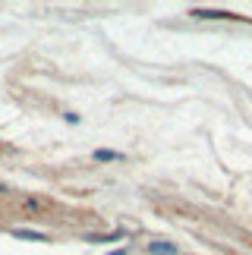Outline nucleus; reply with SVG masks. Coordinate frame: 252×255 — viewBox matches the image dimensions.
<instances>
[{
  "mask_svg": "<svg viewBox=\"0 0 252 255\" xmlns=\"http://www.w3.org/2000/svg\"><path fill=\"white\" fill-rule=\"evenodd\" d=\"M151 255H177V246L173 243H148Z\"/></svg>",
  "mask_w": 252,
  "mask_h": 255,
  "instance_id": "nucleus-1",
  "label": "nucleus"
},
{
  "mask_svg": "<svg viewBox=\"0 0 252 255\" xmlns=\"http://www.w3.org/2000/svg\"><path fill=\"white\" fill-rule=\"evenodd\" d=\"M192 16H199V19H234L230 13H221V9H192Z\"/></svg>",
  "mask_w": 252,
  "mask_h": 255,
  "instance_id": "nucleus-2",
  "label": "nucleus"
},
{
  "mask_svg": "<svg viewBox=\"0 0 252 255\" xmlns=\"http://www.w3.org/2000/svg\"><path fill=\"white\" fill-rule=\"evenodd\" d=\"M16 233V240H35V243H44V233H38V230H13Z\"/></svg>",
  "mask_w": 252,
  "mask_h": 255,
  "instance_id": "nucleus-3",
  "label": "nucleus"
},
{
  "mask_svg": "<svg viewBox=\"0 0 252 255\" xmlns=\"http://www.w3.org/2000/svg\"><path fill=\"white\" fill-rule=\"evenodd\" d=\"M95 161H123V154L108 151V148H98V151H95Z\"/></svg>",
  "mask_w": 252,
  "mask_h": 255,
  "instance_id": "nucleus-4",
  "label": "nucleus"
},
{
  "mask_svg": "<svg viewBox=\"0 0 252 255\" xmlns=\"http://www.w3.org/2000/svg\"><path fill=\"white\" fill-rule=\"evenodd\" d=\"M117 240H123V230H117V233H104V237H89V243H117Z\"/></svg>",
  "mask_w": 252,
  "mask_h": 255,
  "instance_id": "nucleus-5",
  "label": "nucleus"
},
{
  "mask_svg": "<svg viewBox=\"0 0 252 255\" xmlns=\"http://www.w3.org/2000/svg\"><path fill=\"white\" fill-rule=\"evenodd\" d=\"M108 255H126V252H123V249H117V252H108Z\"/></svg>",
  "mask_w": 252,
  "mask_h": 255,
  "instance_id": "nucleus-6",
  "label": "nucleus"
},
{
  "mask_svg": "<svg viewBox=\"0 0 252 255\" xmlns=\"http://www.w3.org/2000/svg\"><path fill=\"white\" fill-rule=\"evenodd\" d=\"M0 192H6V186H3V183H0Z\"/></svg>",
  "mask_w": 252,
  "mask_h": 255,
  "instance_id": "nucleus-7",
  "label": "nucleus"
}]
</instances>
